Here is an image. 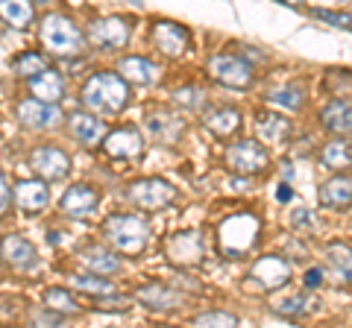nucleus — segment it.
<instances>
[{
	"instance_id": "nucleus-1",
	"label": "nucleus",
	"mask_w": 352,
	"mask_h": 328,
	"mask_svg": "<svg viewBox=\"0 0 352 328\" xmlns=\"http://www.w3.org/2000/svg\"><path fill=\"white\" fill-rule=\"evenodd\" d=\"M129 82H124L118 73H91L82 85V94L80 100L85 108H91L97 115H118L129 106Z\"/></svg>"
},
{
	"instance_id": "nucleus-2",
	"label": "nucleus",
	"mask_w": 352,
	"mask_h": 328,
	"mask_svg": "<svg viewBox=\"0 0 352 328\" xmlns=\"http://www.w3.org/2000/svg\"><path fill=\"white\" fill-rule=\"evenodd\" d=\"M106 244L120 255H141L150 244V223L138 214H112L103 223Z\"/></svg>"
},
{
	"instance_id": "nucleus-3",
	"label": "nucleus",
	"mask_w": 352,
	"mask_h": 328,
	"mask_svg": "<svg viewBox=\"0 0 352 328\" xmlns=\"http://www.w3.org/2000/svg\"><path fill=\"white\" fill-rule=\"evenodd\" d=\"M38 36H41V45L50 53H56V56H76V53L82 50V41H85L74 21L59 15V12H50V15L41 18Z\"/></svg>"
},
{
	"instance_id": "nucleus-4",
	"label": "nucleus",
	"mask_w": 352,
	"mask_h": 328,
	"mask_svg": "<svg viewBox=\"0 0 352 328\" xmlns=\"http://www.w3.org/2000/svg\"><path fill=\"white\" fill-rule=\"evenodd\" d=\"M220 235V249H223V255L229 258H238L252 249L258 237V220L252 214H232L226 217L223 223L217 229Z\"/></svg>"
},
{
	"instance_id": "nucleus-5",
	"label": "nucleus",
	"mask_w": 352,
	"mask_h": 328,
	"mask_svg": "<svg viewBox=\"0 0 352 328\" xmlns=\"http://www.w3.org/2000/svg\"><path fill=\"white\" fill-rule=\"evenodd\" d=\"M223 161H226L229 170L238 173V176H256V173L267 170L270 152L264 150V144H258V141L241 138V141H235V144L226 147Z\"/></svg>"
},
{
	"instance_id": "nucleus-6",
	"label": "nucleus",
	"mask_w": 352,
	"mask_h": 328,
	"mask_svg": "<svg viewBox=\"0 0 352 328\" xmlns=\"http://www.w3.org/2000/svg\"><path fill=\"white\" fill-rule=\"evenodd\" d=\"M126 200L141 211H162L164 205H170L176 200V188L168 179L150 176L126 185Z\"/></svg>"
},
{
	"instance_id": "nucleus-7",
	"label": "nucleus",
	"mask_w": 352,
	"mask_h": 328,
	"mask_svg": "<svg viewBox=\"0 0 352 328\" xmlns=\"http://www.w3.org/2000/svg\"><path fill=\"white\" fill-rule=\"evenodd\" d=\"M164 255L173 267H200L206 261V237L200 229H185V232H176L168 237L164 244Z\"/></svg>"
},
{
	"instance_id": "nucleus-8",
	"label": "nucleus",
	"mask_w": 352,
	"mask_h": 328,
	"mask_svg": "<svg viewBox=\"0 0 352 328\" xmlns=\"http://www.w3.org/2000/svg\"><path fill=\"white\" fill-rule=\"evenodd\" d=\"M208 73L226 89H250L252 80H256L252 65L241 56H232V53H217V56L208 59Z\"/></svg>"
},
{
	"instance_id": "nucleus-9",
	"label": "nucleus",
	"mask_w": 352,
	"mask_h": 328,
	"mask_svg": "<svg viewBox=\"0 0 352 328\" xmlns=\"http://www.w3.org/2000/svg\"><path fill=\"white\" fill-rule=\"evenodd\" d=\"M129 38H132V24L120 15L97 18L88 27V41L100 50H120L129 45Z\"/></svg>"
},
{
	"instance_id": "nucleus-10",
	"label": "nucleus",
	"mask_w": 352,
	"mask_h": 328,
	"mask_svg": "<svg viewBox=\"0 0 352 328\" xmlns=\"http://www.w3.org/2000/svg\"><path fill=\"white\" fill-rule=\"evenodd\" d=\"M30 167L41 182H62L71 176V159L59 147H38L30 152Z\"/></svg>"
},
{
	"instance_id": "nucleus-11",
	"label": "nucleus",
	"mask_w": 352,
	"mask_h": 328,
	"mask_svg": "<svg viewBox=\"0 0 352 328\" xmlns=\"http://www.w3.org/2000/svg\"><path fill=\"white\" fill-rule=\"evenodd\" d=\"M144 129L153 144L162 147H173L176 141L185 135V120L170 112V108H153V112L144 117Z\"/></svg>"
},
{
	"instance_id": "nucleus-12",
	"label": "nucleus",
	"mask_w": 352,
	"mask_h": 328,
	"mask_svg": "<svg viewBox=\"0 0 352 328\" xmlns=\"http://www.w3.org/2000/svg\"><path fill=\"white\" fill-rule=\"evenodd\" d=\"M0 258L15 272H36L38 270V253L24 235H6L0 240Z\"/></svg>"
},
{
	"instance_id": "nucleus-13",
	"label": "nucleus",
	"mask_w": 352,
	"mask_h": 328,
	"mask_svg": "<svg viewBox=\"0 0 352 328\" xmlns=\"http://www.w3.org/2000/svg\"><path fill=\"white\" fill-rule=\"evenodd\" d=\"M247 279L264 290H276L291 279V264L285 258H276V255H261L256 264L250 267Z\"/></svg>"
},
{
	"instance_id": "nucleus-14",
	"label": "nucleus",
	"mask_w": 352,
	"mask_h": 328,
	"mask_svg": "<svg viewBox=\"0 0 352 328\" xmlns=\"http://www.w3.org/2000/svg\"><path fill=\"white\" fill-rule=\"evenodd\" d=\"M135 302H141L150 311H176L185 302V296L179 290L168 288V284L150 281V284H141V288L135 290Z\"/></svg>"
},
{
	"instance_id": "nucleus-15",
	"label": "nucleus",
	"mask_w": 352,
	"mask_h": 328,
	"mask_svg": "<svg viewBox=\"0 0 352 328\" xmlns=\"http://www.w3.org/2000/svg\"><path fill=\"white\" fill-rule=\"evenodd\" d=\"M188 30L182 24H176V21H159L156 27H153V45H156L164 56H182L185 50H188Z\"/></svg>"
},
{
	"instance_id": "nucleus-16",
	"label": "nucleus",
	"mask_w": 352,
	"mask_h": 328,
	"mask_svg": "<svg viewBox=\"0 0 352 328\" xmlns=\"http://www.w3.org/2000/svg\"><path fill=\"white\" fill-rule=\"evenodd\" d=\"M18 120L30 129H53L62 124V108L59 106H47L38 100H21L18 103Z\"/></svg>"
},
{
	"instance_id": "nucleus-17",
	"label": "nucleus",
	"mask_w": 352,
	"mask_h": 328,
	"mask_svg": "<svg viewBox=\"0 0 352 328\" xmlns=\"http://www.w3.org/2000/svg\"><path fill=\"white\" fill-rule=\"evenodd\" d=\"M12 200L15 205L24 214H36V211H44L50 205V191H47V182L41 179H21L12 191Z\"/></svg>"
},
{
	"instance_id": "nucleus-18",
	"label": "nucleus",
	"mask_w": 352,
	"mask_h": 328,
	"mask_svg": "<svg viewBox=\"0 0 352 328\" xmlns=\"http://www.w3.org/2000/svg\"><path fill=\"white\" fill-rule=\"evenodd\" d=\"M103 150L112 159H138L141 150H144V138L135 126H124L103 138Z\"/></svg>"
},
{
	"instance_id": "nucleus-19",
	"label": "nucleus",
	"mask_w": 352,
	"mask_h": 328,
	"mask_svg": "<svg viewBox=\"0 0 352 328\" xmlns=\"http://www.w3.org/2000/svg\"><path fill=\"white\" fill-rule=\"evenodd\" d=\"M80 264L88 276H100V279H109V276H118L120 272V258L106 246H88L80 253Z\"/></svg>"
},
{
	"instance_id": "nucleus-20",
	"label": "nucleus",
	"mask_w": 352,
	"mask_h": 328,
	"mask_svg": "<svg viewBox=\"0 0 352 328\" xmlns=\"http://www.w3.org/2000/svg\"><path fill=\"white\" fill-rule=\"evenodd\" d=\"M317 196H320V205H326V209L346 211L349 205H352V176L338 173V176L326 179L320 185V191H317Z\"/></svg>"
},
{
	"instance_id": "nucleus-21",
	"label": "nucleus",
	"mask_w": 352,
	"mask_h": 328,
	"mask_svg": "<svg viewBox=\"0 0 352 328\" xmlns=\"http://www.w3.org/2000/svg\"><path fill=\"white\" fill-rule=\"evenodd\" d=\"M97 202H100V196H97V191L91 185H71L59 200L62 211L68 217H88L97 209Z\"/></svg>"
},
{
	"instance_id": "nucleus-22",
	"label": "nucleus",
	"mask_w": 352,
	"mask_h": 328,
	"mask_svg": "<svg viewBox=\"0 0 352 328\" xmlns=\"http://www.w3.org/2000/svg\"><path fill=\"white\" fill-rule=\"evenodd\" d=\"M68 129H71V135L85 147H94L106 138V124L91 112H74L68 117Z\"/></svg>"
},
{
	"instance_id": "nucleus-23",
	"label": "nucleus",
	"mask_w": 352,
	"mask_h": 328,
	"mask_svg": "<svg viewBox=\"0 0 352 328\" xmlns=\"http://www.w3.org/2000/svg\"><path fill=\"white\" fill-rule=\"evenodd\" d=\"M30 94H32V100H38V103L59 106L62 97H65V80H62V73L53 71V68L38 73L36 80H30Z\"/></svg>"
},
{
	"instance_id": "nucleus-24",
	"label": "nucleus",
	"mask_w": 352,
	"mask_h": 328,
	"mask_svg": "<svg viewBox=\"0 0 352 328\" xmlns=\"http://www.w3.org/2000/svg\"><path fill=\"white\" fill-rule=\"evenodd\" d=\"M323 120V129L332 132L335 138H346L352 135V103L349 100H332L323 106L320 112Z\"/></svg>"
},
{
	"instance_id": "nucleus-25",
	"label": "nucleus",
	"mask_w": 352,
	"mask_h": 328,
	"mask_svg": "<svg viewBox=\"0 0 352 328\" xmlns=\"http://www.w3.org/2000/svg\"><path fill=\"white\" fill-rule=\"evenodd\" d=\"M118 76L129 85H153L159 76V68L153 65L150 59H141V56H124L118 65Z\"/></svg>"
},
{
	"instance_id": "nucleus-26",
	"label": "nucleus",
	"mask_w": 352,
	"mask_h": 328,
	"mask_svg": "<svg viewBox=\"0 0 352 328\" xmlns=\"http://www.w3.org/2000/svg\"><path fill=\"white\" fill-rule=\"evenodd\" d=\"M256 132L264 144H285L291 135V120H285L279 115H270V112H261L256 117Z\"/></svg>"
},
{
	"instance_id": "nucleus-27",
	"label": "nucleus",
	"mask_w": 352,
	"mask_h": 328,
	"mask_svg": "<svg viewBox=\"0 0 352 328\" xmlns=\"http://www.w3.org/2000/svg\"><path fill=\"white\" fill-rule=\"evenodd\" d=\"M206 129H212L217 138H229L241 126V112L232 106H223V108H212V112H206L203 117Z\"/></svg>"
},
{
	"instance_id": "nucleus-28",
	"label": "nucleus",
	"mask_w": 352,
	"mask_h": 328,
	"mask_svg": "<svg viewBox=\"0 0 352 328\" xmlns=\"http://www.w3.org/2000/svg\"><path fill=\"white\" fill-rule=\"evenodd\" d=\"M320 164L329 170H346L352 167V141L349 138H332L320 150Z\"/></svg>"
},
{
	"instance_id": "nucleus-29",
	"label": "nucleus",
	"mask_w": 352,
	"mask_h": 328,
	"mask_svg": "<svg viewBox=\"0 0 352 328\" xmlns=\"http://www.w3.org/2000/svg\"><path fill=\"white\" fill-rule=\"evenodd\" d=\"M264 100L276 108H285V112H300L305 106V91L300 85H276V89H270L264 94Z\"/></svg>"
},
{
	"instance_id": "nucleus-30",
	"label": "nucleus",
	"mask_w": 352,
	"mask_h": 328,
	"mask_svg": "<svg viewBox=\"0 0 352 328\" xmlns=\"http://www.w3.org/2000/svg\"><path fill=\"white\" fill-rule=\"evenodd\" d=\"M32 15H36V9H32V3H27V0H0V18H3L9 27L24 30L32 21Z\"/></svg>"
},
{
	"instance_id": "nucleus-31",
	"label": "nucleus",
	"mask_w": 352,
	"mask_h": 328,
	"mask_svg": "<svg viewBox=\"0 0 352 328\" xmlns=\"http://www.w3.org/2000/svg\"><path fill=\"white\" fill-rule=\"evenodd\" d=\"M326 258H329V267L338 272L340 281H352V249L346 244H340V240L329 244L326 246Z\"/></svg>"
},
{
	"instance_id": "nucleus-32",
	"label": "nucleus",
	"mask_w": 352,
	"mask_h": 328,
	"mask_svg": "<svg viewBox=\"0 0 352 328\" xmlns=\"http://www.w3.org/2000/svg\"><path fill=\"white\" fill-rule=\"evenodd\" d=\"M44 305H47V311L59 314V316H74V314H80V302H76V299L71 296V290H65V288H50V290H44Z\"/></svg>"
},
{
	"instance_id": "nucleus-33",
	"label": "nucleus",
	"mask_w": 352,
	"mask_h": 328,
	"mask_svg": "<svg viewBox=\"0 0 352 328\" xmlns=\"http://www.w3.org/2000/svg\"><path fill=\"white\" fill-rule=\"evenodd\" d=\"M314 311H320V299L308 296V293H294V296L282 299L276 305V314H282V316H305Z\"/></svg>"
},
{
	"instance_id": "nucleus-34",
	"label": "nucleus",
	"mask_w": 352,
	"mask_h": 328,
	"mask_svg": "<svg viewBox=\"0 0 352 328\" xmlns=\"http://www.w3.org/2000/svg\"><path fill=\"white\" fill-rule=\"evenodd\" d=\"M74 288L88 293V296H97V299H106V296H115V284L109 279H100V276H88V272H80L74 276Z\"/></svg>"
},
{
	"instance_id": "nucleus-35",
	"label": "nucleus",
	"mask_w": 352,
	"mask_h": 328,
	"mask_svg": "<svg viewBox=\"0 0 352 328\" xmlns=\"http://www.w3.org/2000/svg\"><path fill=\"white\" fill-rule=\"evenodd\" d=\"M12 71L18 76H24V80H36L38 73L47 71V65H44V56L36 50H30V53H21V56L12 62Z\"/></svg>"
},
{
	"instance_id": "nucleus-36",
	"label": "nucleus",
	"mask_w": 352,
	"mask_h": 328,
	"mask_svg": "<svg viewBox=\"0 0 352 328\" xmlns=\"http://www.w3.org/2000/svg\"><path fill=\"white\" fill-rule=\"evenodd\" d=\"M170 100H173V106L197 112V108H203V103H206V91L197 89V85H185V89H176L170 94Z\"/></svg>"
},
{
	"instance_id": "nucleus-37",
	"label": "nucleus",
	"mask_w": 352,
	"mask_h": 328,
	"mask_svg": "<svg viewBox=\"0 0 352 328\" xmlns=\"http://www.w3.org/2000/svg\"><path fill=\"white\" fill-rule=\"evenodd\" d=\"M194 328H238V316L229 311H206L194 320Z\"/></svg>"
},
{
	"instance_id": "nucleus-38",
	"label": "nucleus",
	"mask_w": 352,
	"mask_h": 328,
	"mask_svg": "<svg viewBox=\"0 0 352 328\" xmlns=\"http://www.w3.org/2000/svg\"><path fill=\"white\" fill-rule=\"evenodd\" d=\"M30 328H71V323L65 316L53 314V311H32L30 314Z\"/></svg>"
},
{
	"instance_id": "nucleus-39",
	"label": "nucleus",
	"mask_w": 352,
	"mask_h": 328,
	"mask_svg": "<svg viewBox=\"0 0 352 328\" xmlns=\"http://www.w3.org/2000/svg\"><path fill=\"white\" fill-rule=\"evenodd\" d=\"M326 89L329 91H340V89H352V71L346 68H332V71H326Z\"/></svg>"
},
{
	"instance_id": "nucleus-40",
	"label": "nucleus",
	"mask_w": 352,
	"mask_h": 328,
	"mask_svg": "<svg viewBox=\"0 0 352 328\" xmlns=\"http://www.w3.org/2000/svg\"><path fill=\"white\" fill-rule=\"evenodd\" d=\"M314 18L326 21L332 27H340V30H352V15L346 12H332V9H314Z\"/></svg>"
},
{
	"instance_id": "nucleus-41",
	"label": "nucleus",
	"mask_w": 352,
	"mask_h": 328,
	"mask_svg": "<svg viewBox=\"0 0 352 328\" xmlns=\"http://www.w3.org/2000/svg\"><path fill=\"white\" fill-rule=\"evenodd\" d=\"M97 311H129V302L126 299H115V296H106L97 302Z\"/></svg>"
},
{
	"instance_id": "nucleus-42",
	"label": "nucleus",
	"mask_w": 352,
	"mask_h": 328,
	"mask_svg": "<svg viewBox=\"0 0 352 328\" xmlns=\"http://www.w3.org/2000/svg\"><path fill=\"white\" fill-rule=\"evenodd\" d=\"M302 281H305V290H317L323 284V270L320 267H308Z\"/></svg>"
},
{
	"instance_id": "nucleus-43",
	"label": "nucleus",
	"mask_w": 352,
	"mask_h": 328,
	"mask_svg": "<svg viewBox=\"0 0 352 328\" xmlns=\"http://www.w3.org/2000/svg\"><path fill=\"white\" fill-rule=\"evenodd\" d=\"M291 223H294V226H311V223H314L311 209H296V211L291 214Z\"/></svg>"
},
{
	"instance_id": "nucleus-44",
	"label": "nucleus",
	"mask_w": 352,
	"mask_h": 328,
	"mask_svg": "<svg viewBox=\"0 0 352 328\" xmlns=\"http://www.w3.org/2000/svg\"><path fill=\"white\" fill-rule=\"evenodd\" d=\"M9 202H12V194H9V185L3 179V173H0V214H6Z\"/></svg>"
},
{
	"instance_id": "nucleus-45",
	"label": "nucleus",
	"mask_w": 352,
	"mask_h": 328,
	"mask_svg": "<svg viewBox=\"0 0 352 328\" xmlns=\"http://www.w3.org/2000/svg\"><path fill=\"white\" fill-rule=\"evenodd\" d=\"M276 200H279V202H291V200H294V191H291V185H285V182L279 185V191H276Z\"/></svg>"
},
{
	"instance_id": "nucleus-46",
	"label": "nucleus",
	"mask_w": 352,
	"mask_h": 328,
	"mask_svg": "<svg viewBox=\"0 0 352 328\" xmlns=\"http://www.w3.org/2000/svg\"><path fill=\"white\" fill-rule=\"evenodd\" d=\"M294 176H296V173H294V167H291V161H285V164H282V179H285V185H291Z\"/></svg>"
}]
</instances>
